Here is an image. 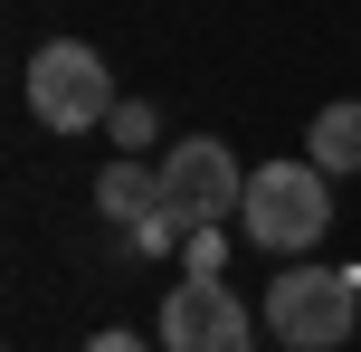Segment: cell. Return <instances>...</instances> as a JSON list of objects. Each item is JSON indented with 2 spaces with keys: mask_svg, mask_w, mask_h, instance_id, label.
<instances>
[{
  "mask_svg": "<svg viewBox=\"0 0 361 352\" xmlns=\"http://www.w3.org/2000/svg\"><path fill=\"white\" fill-rule=\"evenodd\" d=\"M105 133H114V143H124V152H143L152 133H162V114H152L143 95H114V114H105Z\"/></svg>",
  "mask_w": 361,
  "mask_h": 352,
  "instance_id": "8",
  "label": "cell"
},
{
  "mask_svg": "<svg viewBox=\"0 0 361 352\" xmlns=\"http://www.w3.org/2000/svg\"><path fill=\"white\" fill-rule=\"evenodd\" d=\"M86 352H133V334H105V343H86Z\"/></svg>",
  "mask_w": 361,
  "mask_h": 352,
  "instance_id": "10",
  "label": "cell"
},
{
  "mask_svg": "<svg viewBox=\"0 0 361 352\" xmlns=\"http://www.w3.org/2000/svg\"><path fill=\"white\" fill-rule=\"evenodd\" d=\"M267 324H276L295 352L352 343V324H361V277H352V267H286V277L267 286Z\"/></svg>",
  "mask_w": 361,
  "mask_h": 352,
  "instance_id": "2",
  "label": "cell"
},
{
  "mask_svg": "<svg viewBox=\"0 0 361 352\" xmlns=\"http://www.w3.org/2000/svg\"><path fill=\"white\" fill-rule=\"evenodd\" d=\"M219 257H228V248H219V219L180 238V267H190V277H219Z\"/></svg>",
  "mask_w": 361,
  "mask_h": 352,
  "instance_id": "9",
  "label": "cell"
},
{
  "mask_svg": "<svg viewBox=\"0 0 361 352\" xmlns=\"http://www.w3.org/2000/svg\"><path fill=\"white\" fill-rule=\"evenodd\" d=\"M29 114L48 133H86V124H105L114 114V76H105V57L86 48V38H48V48L29 57Z\"/></svg>",
  "mask_w": 361,
  "mask_h": 352,
  "instance_id": "3",
  "label": "cell"
},
{
  "mask_svg": "<svg viewBox=\"0 0 361 352\" xmlns=\"http://www.w3.org/2000/svg\"><path fill=\"white\" fill-rule=\"evenodd\" d=\"M95 210H105V219L114 229H124V238H133V229H143L152 219V210H162V162H133V152H124V162H114V171H95Z\"/></svg>",
  "mask_w": 361,
  "mask_h": 352,
  "instance_id": "6",
  "label": "cell"
},
{
  "mask_svg": "<svg viewBox=\"0 0 361 352\" xmlns=\"http://www.w3.org/2000/svg\"><path fill=\"white\" fill-rule=\"evenodd\" d=\"M162 200L180 210V229H209V219H228L247 200V171H238V152L219 133H180L162 152Z\"/></svg>",
  "mask_w": 361,
  "mask_h": 352,
  "instance_id": "4",
  "label": "cell"
},
{
  "mask_svg": "<svg viewBox=\"0 0 361 352\" xmlns=\"http://www.w3.org/2000/svg\"><path fill=\"white\" fill-rule=\"evenodd\" d=\"M238 229H247L267 257H305V248L333 229V171L314 162V152H305V162H267V171H247Z\"/></svg>",
  "mask_w": 361,
  "mask_h": 352,
  "instance_id": "1",
  "label": "cell"
},
{
  "mask_svg": "<svg viewBox=\"0 0 361 352\" xmlns=\"http://www.w3.org/2000/svg\"><path fill=\"white\" fill-rule=\"evenodd\" d=\"M305 152L343 181V171H361V95H343V105H314V133H305Z\"/></svg>",
  "mask_w": 361,
  "mask_h": 352,
  "instance_id": "7",
  "label": "cell"
},
{
  "mask_svg": "<svg viewBox=\"0 0 361 352\" xmlns=\"http://www.w3.org/2000/svg\"><path fill=\"white\" fill-rule=\"evenodd\" d=\"M352 277H361V267H352Z\"/></svg>",
  "mask_w": 361,
  "mask_h": 352,
  "instance_id": "11",
  "label": "cell"
},
{
  "mask_svg": "<svg viewBox=\"0 0 361 352\" xmlns=\"http://www.w3.org/2000/svg\"><path fill=\"white\" fill-rule=\"evenodd\" d=\"M162 352H257V315L228 296V277H180L162 296Z\"/></svg>",
  "mask_w": 361,
  "mask_h": 352,
  "instance_id": "5",
  "label": "cell"
}]
</instances>
